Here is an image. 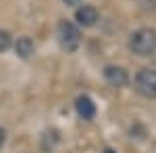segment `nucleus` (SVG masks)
Instances as JSON below:
<instances>
[{
	"label": "nucleus",
	"instance_id": "obj_7",
	"mask_svg": "<svg viewBox=\"0 0 156 153\" xmlns=\"http://www.w3.org/2000/svg\"><path fill=\"white\" fill-rule=\"evenodd\" d=\"M12 48H15V54L17 56H21V58H29L31 54H34V42H31V37H17V42L12 44Z\"/></svg>",
	"mask_w": 156,
	"mask_h": 153
},
{
	"label": "nucleus",
	"instance_id": "obj_9",
	"mask_svg": "<svg viewBox=\"0 0 156 153\" xmlns=\"http://www.w3.org/2000/svg\"><path fill=\"white\" fill-rule=\"evenodd\" d=\"M62 4H67V6H75V4H79L81 0H60Z\"/></svg>",
	"mask_w": 156,
	"mask_h": 153
},
{
	"label": "nucleus",
	"instance_id": "obj_2",
	"mask_svg": "<svg viewBox=\"0 0 156 153\" xmlns=\"http://www.w3.org/2000/svg\"><path fill=\"white\" fill-rule=\"evenodd\" d=\"M56 35H58V44L62 50L67 52H75L79 44H81V33L77 29V25L71 21H60L56 27Z\"/></svg>",
	"mask_w": 156,
	"mask_h": 153
},
{
	"label": "nucleus",
	"instance_id": "obj_8",
	"mask_svg": "<svg viewBox=\"0 0 156 153\" xmlns=\"http://www.w3.org/2000/svg\"><path fill=\"white\" fill-rule=\"evenodd\" d=\"M11 46H12L11 33H9V31H4V29H0V52H6Z\"/></svg>",
	"mask_w": 156,
	"mask_h": 153
},
{
	"label": "nucleus",
	"instance_id": "obj_3",
	"mask_svg": "<svg viewBox=\"0 0 156 153\" xmlns=\"http://www.w3.org/2000/svg\"><path fill=\"white\" fill-rule=\"evenodd\" d=\"M133 85H135V91L140 95H144L148 99H154L156 97V68L137 71L135 79H133Z\"/></svg>",
	"mask_w": 156,
	"mask_h": 153
},
{
	"label": "nucleus",
	"instance_id": "obj_5",
	"mask_svg": "<svg viewBox=\"0 0 156 153\" xmlns=\"http://www.w3.org/2000/svg\"><path fill=\"white\" fill-rule=\"evenodd\" d=\"M75 21L79 27H94L98 21V8L92 4H83L75 11Z\"/></svg>",
	"mask_w": 156,
	"mask_h": 153
},
{
	"label": "nucleus",
	"instance_id": "obj_1",
	"mask_svg": "<svg viewBox=\"0 0 156 153\" xmlns=\"http://www.w3.org/2000/svg\"><path fill=\"white\" fill-rule=\"evenodd\" d=\"M129 50L137 56H150L156 52V31L150 27H142L133 31L129 37Z\"/></svg>",
	"mask_w": 156,
	"mask_h": 153
},
{
	"label": "nucleus",
	"instance_id": "obj_6",
	"mask_svg": "<svg viewBox=\"0 0 156 153\" xmlns=\"http://www.w3.org/2000/svg\"><path fill=\"white\" fill-rule=\"evenodd\" d=\"M75 110H77L79 118H83V120H92L96 116V104L87 95H81V97L75 99Z\"/></svg>",
	"mask_w": 156,
	"mask_h": 153
},
{
	"label": "nucleus",
	"instance_id": "obj_10",
	"mask_svg": "<svg viewBox=\"0 0 156 153\" xmlns=\"http://www.w3.org/2000/svg\"><path fill=\"white\" fill-rule=\"evenodd\" d=\"M4 141H6V132H4V128H0V149H2Z\"/></svg>",
	"mask_w": 156,
	"mask_h": 153
},
{
	"label": "nucleus",
	"instance_id": "obj_4",
	"mask_svg": "<svg viewBox=\"0 0 156 153\" xmlns=\"http://www.w3.org/2000/svg\"><path fill=\"white\" fill-rule=\"evenodd\" d=\"M104 79H106L108 85L112 87H123L129 83V75L123 66H115V64H108L104 66Z\"/></svg>",
	"mask_w": 156,
	"mask_h": 153
},
{
	"label": "nucleus",
	"instance_id": "obj_11",
	"mask_svg": "<svg viewBox=\"0 0 156 153\" xmlns=\"http://www.w3.org/2000/svg\"><path fill=\"white\" fill-rule=\"evenodd\" d=\"M104 153H117V151H112V149H106V151H104Z\"/></svg>",
	"mask_w": 156,
	"mask_h": 153
}]
</instances>
